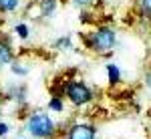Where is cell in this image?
<instances>
[{"label": "cell", "instance_id": "cell-1", "mask_svg": "<svg viewBox=\"0 0 151 139\" xmlns=\"http://www.w3.org/2000/svg\"><path fill=\"white\" fill-rule=\"evenodd\" d=\"M55 95H63L65 101L69 105H73L75 109H85L89 105L95 103L97 99V93L95 89L83 79L77 77H70V79H63L58 83V89H52Z\"/></svg>", "mask_w": 151, "mask_h": 139}, {"label": "cell", "instance_id": "cell-2", "mask_svg": "<svg viewBox=\"0 0 151 139\" xmlns=\"http://www.w3.org/2000/svg\"><path fill=\"white\" fill-rule=\"evenodd\" d=\"M22 127L28 139H57L58 133V123L52 119V115L40 109L26 113Z\"/></svg>", "mask_w": 151, "mask_h": 139}, {"label": "cell", "instance_id": "cell-3", "mask_svg": "<svg viewBox=\"0 0 151 139\" xmlns=\"http://www.w3.org/2000/svg\"><path fill=\"white\" fill-rule=\"evenodd\" d=\"M83 40H85V46L91 53L107 57V55H111L115 50V46H117V30L113 26H109V24H101L95 30H91Z\"/></svg>", "mask_w": 151, "mask_h": 139}, {"label": "cell", "instance_id": "cell-4", "mask_svg": "<svg viewBox=\"0 0 151 139\" xmlns=\"http://www.w3.org/2000/svg\"><path fill=\"white\" fill-rule=\"evenodd\" d=\"M63 139H99V129L91 121H73L63 131Z\"/></svg>", "mask_w": 151, "mask_h": 139}, {"label": "cell", "instance_id": "cell-5", "mask_svg": "<svg viewBox=\"0 0 151 139\" xmlns=\"http://www.w3.org/2000/svg\"><path fill=\"white\" fill-rule=\"evenodd\" d=\"M2 99L12 101L18 109H24L26 103H28V89H26V85H22V83H14L10 87H6V91L2 93Z\"/></svg>", "mask_w": 151, "mask_h": 139}, {"label": "cell", "instance_id": "cell-6", "mask_svg": "<svg viewBox=\"0 0 151 139\" xmlns=\"http://www.w3.org/2000/svg\"><path fill=\"white\" fill-rule=\"evenodd\" d=\"M16 58V53H14V46H12V40L6 35L0 32V71L10 67V63Z\"/></svg>", "mask_w": 151, "mask_h": 139}, {"label": "cell", "instance_id": "cell-7", "mask_svg": "<svg viewBox=\"0 0 151 139\" xmlns=\"http://www.w3.org/2000/svg\"><path fill=\"white\" fill-rule=\"evenodd\" d=\"M57 6H58V0H38V4H36L38 18H50L57 12Z\"/></svg>", "mask_w": 151, "mask_h": 139}, {"label": "cell", "instance_id": "cell-8", "mask_svg": "<svg viewBox=\"0 0 151 139\" xmlns=\"http://www.w3.org/2000/svg\"><path fill=\"white\" fill-rule=\"evenodd\" d=\"M105 73H107V83H109L111 87H117L119 83L123 81V73H121V69H119L117 63H107V65H105Z\"/></svg>", "mask_w": 151, "mask_h": 139}, {"label": "cell", "instance_id": "cell-9", "mask_svg": "<svg viewBox=\"0 0 151 139\" xmlns=\"http://www.w3.org/2000/svg\"><path fill=\"white\" fill-rule=\"evenodd\" d=\"M65 107H67V101H65V97L63 95H50L47 101V111L48 113H65Z\"/></svg>", "mask_w": 151, "mask_h": 139}, {"label": "cell", "instance_id": "cell-10", "mask_svg": "<svg viewBox=\"0 0 151 139\" xmlns=\"http://www.w3.org/2000/svg\"><path fill=\"white\" fill-rule=\"evenodd\" d=\"M8 69H10V73L16 77V79H24V77H28V73H30V67H28L24 60H16V58L10 63Z\"/></svg>", "mask_w": 151, "mask_h": 139}, {"label": "cell", "instance_id": "cell-11", "mask_svg": "<svg viewBox=\"0 0 151 139\" xmlns=\"http://www.w3.org/2000/svg\"><path fill=\"white\" fill-rule=\"evenodd\" d=\"M73 38L70 36H58L57 40L52 42V48L57 50V53H70L73 50Z\"/></svg>", "mask_w": 151, "mask_h": 139}, {"label": "cell", "instance_id": "cell-12", "mask_svg": "<svg viewBox=\"0 0 151 139\" xmlns=\"http://www.w3.org/2000/svg\"><path fill=\"white\" fill-rule=\"evenodd\" d=\"M12 30H14V35L18 36L20 40H28V38H30V26L26 22H16Z\"/></svg>", "mask_w": 151, "mask_h": 139}, {"label": "cell", "instance_id": "cell-13", "mask_svg": "<svg viewBox=\"0 0 151 139\" xmlns=\"http://www.w3.org/2000/svg\"><path fill=\"white\" fill-rule=\"evenodd\" d=\"M20 2H22V0H0V12H2V14L16 12L20 8Z\"/></svg>", "mask_w": 151, "mask_h": 139}, {"label": "cell", "instance_id": "cell-14", "mask_svg": "<svg viewBox=\"0 0 151 139\" xmlns=\"http://www.w3.org/2000/svg\"><path fill=\"white\" fill-rule=\"evenodd\" d=\"M10 131H12V125L8 123V121H4V119H0V139L8 137V135H10Z\"/></svg>", "mask_w": 151, "mask_h": 139}, {"label": "cell", "instance_id": "cell-15", "mask_svg": "<svg viewBox=\"0 0 151 139\" xmlns=\"http://www.w3.org/2000/svg\"><path fill=\"white\" fill-rule=\"evenodd\" d=\"M139 10L145 14H151V0H139Z\"/></svg>", "mask_w": 151, "mask_h": 139}, {"label": "cell", "instance_id": "cell-16", "mask_svg": "<svg viewBox=\"0 0 151 139\" xmlns=\"http://www.w3.org/2000/svg\"><path fill=\"white\" fill-rule=\"evenodd\" d=\"M70 4H75L77 8H87V6H91L93 4V0H69Z\"/></svg>", "mask_w": 151, "mask_h": 139}, {"label": "cell", "instance_id": "cell-17", "mask_svg": "<svg viewBox=\"0 0 151 139\" xmlns=\"http://www.w3.org/2000/svg\"><path fill=\"white\" fill-rule=\"evenodd\" d=\"M145 87L151 91V73H147V75H145Z\"/></svg>", "mask_w": 151, "mask_h": 139}, {"label": "cell", "instance_id": "cell-18", "mask_svg": "<svg viewBox=\"0 0 151 139\" xmlns=\"http://www.w3.org/2000/svg\"><path fill=\"white\" fill-rule=\"evenodd\" d=\"M2 111H4V99H2V93H0V119H2Z\"/></svg>", "mask_w": 151, "mask_h": 139}, {"label": "cell", "instance_id": "cell-19", "mask_svg": "<svg viewBox=\"0 0 151 139\" xmlns=\"http://www.w3.org/2000/svg\"><path fill=\"white\" fill-rule=\"evenodd\" d=\"M16 139H28V137H16Z\"/></svg>", "mask_w": 151, "mask_h": 139}]
</instances>
